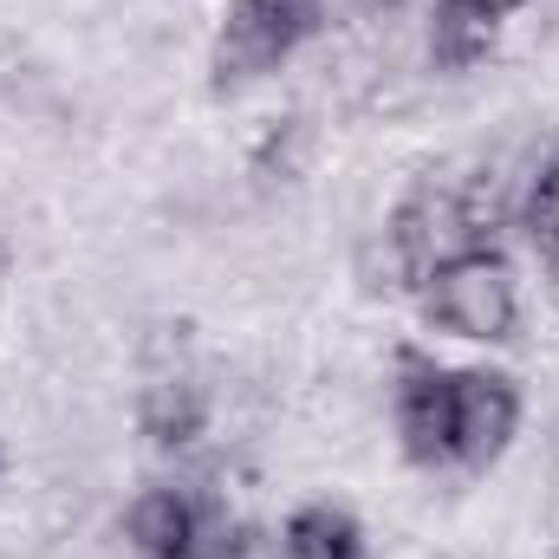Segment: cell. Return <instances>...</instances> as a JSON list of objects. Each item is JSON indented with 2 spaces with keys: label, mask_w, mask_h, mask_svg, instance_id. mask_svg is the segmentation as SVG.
<instances>
[{
  "label": "cell",
  "mask_w": 559,
  "mask_h": 559,
  "mask_svg": "<svg viewBox=\"0 0 559 559\" xmlns=\"http://www.w3.org/2000/svg\"><path fill=\"white\" fill-rule=\"evenodd\" d=\"M378 7H397V0H378Z\"/></svg>",
  "instance_id": "obj_11"
},
{
  "label": "cell",
  "mask_w": 559,
  "mask_h": 559,
  "mask_svg": "<svg viewBox=\"0 0 559 559\" xmlns=\"http://www.w3.org/2000/svg\"><path fill=\"white\" fill-rule=\"evenodd\" d=\"M521 429V391L501 371H455L449 397V462L462 468H495Z\"/></svg>",
  "instance_id": "obj_4"
},
{
  "label": "cell",
  "mask_w": 559,
  "mask_h": 559,
  "mask_svg": "<svg viewBox=\"0 0 559 559\" xmlns=\"http://www.w3.org/2000/svg\"><path fill=\"white\" fill-rule=\"evenodd\" d=\"M286 554L293 559H365V534H358V521L345 508L306 501L286 521Z\"/></svg>",
  "instance_id": "obj_8"
},
{
  "label": "cell",
  "mask_w": 559,
  "mask_h": 559,
  "mask_svg": "<svg viewBox=\"0 0 559 559\" xmlns=\"http://www.w3.org/2000/svg\"><path fill=\"white\" fill-rule=\"evenodd\" d=\"M527 235H534V248H540V261L554 267V293H559V156L534 176V189H527Z\"/></svg>",
  "instance_id": "obj_9"
},
{
  "label": "cell",
  "mask_w": 559,
  "mask_h": 559,
  "mask_svg": "<svg viewBox=\"0 0 559 559\" xmlns=\"http://www.w3.org/2000/svg\"><path fill=\"white\" fill-rule=\"evenodd\" d=\"M488 7H495V13H521L527 0H488Z\"/></svg>",
  "instance_id": "obj_10"
},
{
  "label": "cell",
  "mask_w": 559,
  "mask_h": 559,
  "mask_svg": "<svg viewBox=\"0 0 559 559\" xmlns=\"http://www.w3.org/2000/svg\"><path fill=\"white\" fill-rule=\"evenodd\" d=\"M124 534L143 559H228L241 547L235 521L215 501H195L182 488H143L124 508Z\"/></svg>",
  "instance_id": "obj_2"
},
{
  "label": "cell",
  "mask_w": 559,
  "mask_h": 559,
  "mask_svg": "<svg viewBox=\"0 0 559 559\" xmlns=\"http://www.w3.org/2000/svg\"><path fill=\"white\" fill-rule=\"evenodd\" d=\"M138 423H143V436H150L156 449H189V442L202 436V423H209V397H202V384H195V378L163 371V378H150V384H143Z\"/></svg>",
  "instance_id": "obj_7"
},
{
  "label": "cell",
  "mask_w": 559,
  "mask_h": 559,
  "mask_svg": "<svg viewBox=\"0 0 559 559\" xmlns=\"http://www.w3.org/2000/svg\"><path fill=\"white\" fill-rule=\"evenodd\" d=\"M0 462H7V455H0Z\"/></svg>",
  "instance_id": "obj_12"
},
{
  "label": "cell",
  "mask_w": 559,
  "mask_h": 559,
  "mask_svg": "<svg viewBox=\"0 0 559 559\" xmlns=\"http://www.w3.org/2000/svg\"><path fill=\"white\" fill-rule=\"evenodd\" d=\"M319 13H325V0H228L222 39H215V72H222V85L280 66V59L319 26Z\"/></svg>",
  "instance_id": "obj_3"
},
{
  "label": "cell",
  "mask_w": 559,
  "mask_h": 559,
  "mask_svg": "<svg viewBox=\"0 0 559 559\" xmlns=\"http://www.w3.org/2000/svg\"><path fill=\"white\" fill-rule=\"evenodd\" d=\"M501 26H508V13H495L488 0H436L429 52H436V66H449V72L481 66V59L501 46Z\"/></svg>",
  "instance_id": "obj_6"
},
{
  "label": "cell",
  "mask_w": 559,
  "mask_h": 559,
  "mask_svg": "<svg viewBox=\"0 0 559 559\" xmlns=\"http://www.w3.org/2000/svg\"><path fill=\"white\" fill-rule=\"evenodd\" d=\"M449 397H455V371L429 365L417 352H404V378H397V436L404 455L423 468L449 462Z\"/></svg>",
  "instance_id": "obj_5"
},
{
  "label": "cell",
  "mask_w": 559,
  "mask_h": 559,
  "mask_svg": "<svg viewBox=\"0 0 559 559\" xmlns=\"http://www.w3.org/2000/svg\"><path fill=\"white\" fill-rule=\"evenodd\" d=\"M423 280H429V319L442 332L475 338V345L514 338V325H521V286H514V267L495 248H462V254L436 261Z\"/></svg>",
  "instance_id": "obj_1"
}]
</instances>
